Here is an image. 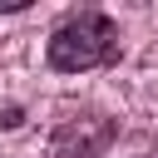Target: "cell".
Instances as JSON below:
<instances>
[{
    "mask_svg": "<svg viewBox=\"0 0 158 158\" xmlns=\"http://www.w3.org/2000/svg\"><path fill=\"white\" fill-rule=\"evenodd\" d=\"M44 59L59 74H84V69H104L118 59V25L104 10H74L64 15L49 40H44Z\"/></svg>",
    "mask_w": 158,
    "mask_h": 158,
    "instance_id": "obj_1",
    "label": "cell"
},
{
    "mask_svg": "<svg viewBox=\"0 0 158 158\" xmlns=\"http://www.w3.org/2000/svg\"><path fill=\"white\" fill-rule=\"evenodd\" d=\"M118 138V118L99 114V109H79V114H64L49 133V153L54 158H104Z\"/></svg>",
    "mask_w": 158,
    "mask_h": 158,
    "instance_id": "obj_2",
    "label": "cell"
},
{
    "mask_svg": "<svg viewBox=\"0 0 158 158\" xmlns=\"http://www.w3.org/2000/svg\"><path fill=\"white\" fill-rule=\"evenodd\" d=\"M148 158H158V148H153V153H148Z\"/></svg>",
    "mask_w": 158,
    "mask_h": 158,
    "instance_id": "obj_3",
    "label": "cell"
}]
</instances>
